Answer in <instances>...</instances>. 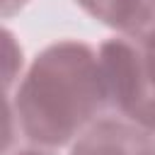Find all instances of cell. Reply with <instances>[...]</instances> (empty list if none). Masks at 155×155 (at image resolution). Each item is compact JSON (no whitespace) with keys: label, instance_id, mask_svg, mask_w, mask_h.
<instances>
[{"label":"cell","instance_id":"cell-1","mask_svg":"<svg viewBox=\"0 0 155 155\" xmlns=\"http://www.w3.org/2000/svg\"><path fill=\"white\" fill-rule=\"evenodd\" d=\"M107 107L99 53L82 41H56L29 65L15 94V119L41 148L73 143Z\"/></svg>","mask_w":155,"mask_h":155},{"label":"cell","instance_id":"cell-2","mask_svg":"<svg viewBox=\"0 0 155 155\" xmlns=\"http://www.w3.org/2000/svg\"><path fill=\"white\" fill-rule=\"evenodd\" d=\"M99 68L107 107L155 133V90L145 75L140 46L126 36L104 41L99 46Z\"/></svg>","mask_w":155,"mask_h":155},{"label":"cell","instance_id":"cell-3","mask_svg":"<svg viewBox=\"0 0 155 155\" xmlns=\"http://www.w3.org/2000/svg\"><path fill=\"white\" fill-rule=\"evenodd\" d=\"M70 155H155V133L128 119H97L73 140Z\"/></svg>","mask_w":155,"mask_h":155},{"label":"cell","instance_id":"cell-4","mask_svg":"<svg viewBox=\"0 0 155 155\" xmlns=\"http://www.w3.org/2000/svg\"><path fill=\"white\" fill-rule=\"evenodd\" d=\"M75 2L97 22L121 31L140 0H75Z\"/></svg>","mask_w":155,"mask_h":155},{"label":"cell","instance_id":"cell-5","mask_svg":"<svg viewBox=\"0 0 155 155\" xmlns=\"http://www.w3.org/2000/svg\"><path fill=\"white\" fill-rule=\"evenodd\" d=\"M121 36H126L136 44H143L155 36V0H140L136 5L131 19L121 29Z\"/></svg>","mask_w":155,"mask_h":155},{"label":"cell","instance_id":"cell-6","mask_svg":"<svg viewBox=\"0 0 155 155\" xmlns=\"http://www.w3.org/2000/svg\"><path fill=\"white\" fill-rule=\"evenodd\" d=\"M12 51H15V41L10 36V31H2V56H5V61H2V85H5V92L10 90V85L15 80V70L22 68V51L17 56H12Z\"/></svg>","mask_w":155,"mask_h":155},{"label":"cell","instance_id":"cell-7","mask_svg":"<svg viewBox=\"0 0 155 155\" xmlns=\"http://www.w3.org/2000/svg\"><path fill=\"white\" fill-rule=\"evenodd\" d=\"M138 46H140L145 75H148V80H150V85H153V90H155V36L148 39V41H143V44H138Z\"/></svg>","mask_w":155,"mask_h":155},{"label":"cell","instance_id":"cell-8","mask_svg":"<svg viewBox=\"0 0 155 155\" xmlns=\"http://www.w3.org/2000/svg\"><path fill=\"white\" fill-rule=\"evenodd\" d=\"M29 0H0V15L2 17H10L15 12H19Z\"/></svg>","mask_w":155,"mask_h":155},{"label":"cell","instance_id":"cell-9","mask_svg":"<svg viewBox=\"0 0 155 155\" xmlns=\"http://www.w3.org/2000/svg\"><path fill=\"white\" fill-rule=\"evenodd\" d=\"M15 155H53V153L41 150V145H39V148H22V150H17Z\"/></svg>","mask_w":155,"mask_h":155}]
</instances>
